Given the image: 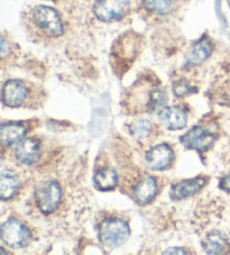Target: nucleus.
Wrapping results in <instances>:
<instances>
[{"label": "nucleus", "mask_w": 230, "mask_h": 255, "mask_svg": "<svg viewBox=\"0 0 230 255\" xmlns=\"http://www.w3.org/2000/svg\"><path fill=\"white\" fill-rule=\"evenodd\" d=\"M150 124L145 120H138L135 121L129 127V131L135 136V137L138 138H143V137H147V136L150 134Z\"/></svg>", "instance_id": "nucleus-20"}, {"label": "nucleus", "mask_w": 230, "mask_h": 255, "mask_svg": "<svg viewBox=\"0 0 230 255\" xmlns=\"http://www.w3.org/2000/svg\"><path fill=\"white\" fill-rule=\"evenodd\" d=\"M173 91H174V95L176 97H183V96L191 94V88H190L189 83L187 81L182 80V81H178L175 83L173 87Z\"/></svg>", "instance_id": "nucleus-21"}, {"label": "nucleus", "mask_w": 230, "mask_h": 255, "mask_svg": "<svg viewBox=\"0 0 230 255\" xmlns=\"http://www.w3.org/2000/svg\"><path fill=\"white\" fill-rule=\"evenodd\" d=\"M129 10L128 0H99L94 7L97 18L110 23L125 17Z\"/></svg>", "instance_id": "nucleus-5"}, {"label": "nucleus", "mask_w": 230, "mask_h": 255, "mask_svg": "<svg viewBox=\"0 0 230 255\" xmlns=\"http://www.w3.org/2000/svg\"><path fill=\"white\" fill-rule=\"evenodd\" d=\"M202 246L205 252L208 254H221L227 248V242L220 233L211 232L202 242Z\"/></svg>", "instance_id": "nucleus-16"}, {"label": "nucleus", "mask_w": 230, "mask_h": 255, "mask_svg": "<svg viewBox=\"0 0 230 255\" xmlns=\"http://www.w3.org/2000/svg\"><path fill=\"white\" fill-rule=\"evenodd\" d=\"M0 237L7 246L12 249H23L28 245L30 233L23 223L17 219H9L0 228Z\"/></svg>", "instance_id": "nucleus-4"}, {"label": "nucleus", "mask_w": 230, "mask_h": 255, "mask_svg": "<svg viewBox=\"0 0 230 255\" xmlns=\"http://www.w3.org/2000/svg\"><path fill=\"white\" fill-rule=\"evenodd\" d=\"M95 186L99 190L107 191L112 190L118 183V175L113 169H101L94 177Z\"/></svg>", "instance_id": "nucleus-15"}, {"label": "nucleus", "mask_w": 230, "mask_h": 255, "mask_svg": "<svg viewBox=\"0 0 230 255\" xmlns=\"http://www.w3.org/2000/svg\"><path fill=\"white\" fill-rule=\"evenodd\" d=\"M18 180L16 179L14 174H11L8 171L1 173V180H0V196L2 200L10 199L11 197L16 195L18 190Z\"/></svg>", "instance_id": "nucleus-17"}, {"label": "nucleus", "mask_w": 230, "mask_h": 255, "mask_svg": "<svg viewBox=\"0 0 230 255\" xmlns=\"http://www.w3.org/2000/svg\"><path fill=\"white\" fill-rule=\"evenodd\" d=\"M41 155V145L33 137L23 139L16 148V157L21 163L30 165L35 163Z\"/></svg>", "instance_id": "nucleus-11"}, {"label": "nucleus", "mask_w": 230, "mask_h": 255, "mask_svg": "<svg viewBox=\"0 0 230 255\" xmlns=\"http://www.w3.org/2000/svg\"><path fill=\"white\" fill-rule=\"evenodd\" d=\"M173 161V151L167 144H160L149 149L146 162L153 170H165Z\"/></svg>", "instance_id": "nucleus-7"}, {"label": "nucleus", "mask_w": 230, "mask_h": 255, "mask_svg": "<svg viewBox=\"0 0 230 255\" xmlns=\"http://www.w3.org/2000/svg\"><path fill=\"white\" fill-rule=\"evenodd\" d=\"M215 138V135L211 134L210 131H208L203 127L196 126L181 137V142L190 149L207 151L212 146Z\"/></svg>", "instance_id": "nucleus-6"}, {"label": "nucleus", "mask_w": 230, "mask_h": 255, "mask_svg": "<svg viewBox=\"0 0 230 255\" xmlns=\"http://www.w3.org/2000/svg\"><path fill=\"white\" fill-rule=\"evenodd\" d=\"M164 254H188L187 251H184V249H180V248H171L167 249Z\"/></svg>", "instance_id": "nucleus-23"}, {"label": "nucleus", "mask_w": 230, "mask_h": 255, "mask_svg": "<svg viewBox=\"0 0 230 255\" xmlns=\"http://www.w3.org/2000/svg\"><path fill=\"white\" fill-rule=\"evenodd\" d=\"M212 50H214V47H212V44L209 39L201 38L190 50L188 55L189 63L194 65L202 63L211 54Z\"/></svg>", "instance_id": "nucleus-14"}, {"label": "nucleus", "mask_w": 230, "mask_h": 255, "mask_svg": "<svg viewBox=\"0 0 230 255\" xmlns=\"http://www.w3.org/2000/svg\"><path fill=\"white\" fill-rule=\"evenodd\" d=\"M157 193V183L153 177L141 180L135 188V198L141 205L149 204Z\"/></svg>", "instance_id": "nucleus-12"}, {"label": "nucleus", "mask_w": 230, "mask_h": 255, "mask_svg": "<svg viewBox=\"0 0 230 255\" xmlns=\"http://www.w3.org/2000/svg\"><path fill=\"white\" fill-rule=\"evenodd\" d=\"M207 179L199 177L191 180H184L174 184L170 191V197L173 200H183L187 198L194 196L206 186Z\"/></svg>", "instance_id": "nucleus-8"}, {"label": "nucleus", "mask_w": 230, "mask_h": 255, "mask_svg": "<svg viewBox=\"0 0 230 255\" xmlns=\"http://www.w3.org/2000/svg\"><path fill=\"white\" fill-rule=\"evenodd\" d=\"M143 6L150 12L165 15L171 10L172 0H141Z\"/></svg>", "instance_id": "nucleus-18"}, {"label": "nucleus", "mask_w": 230, "mask_h": 255, "mask_svg": "<svg viewBox=\"0 0 230 255\" xmlns=\"http://www.w3.org/2000/svg\"><path fill=\"white\" fill-rule=\"evenodd\" d=\"M7 53V43L5 38H1V55L5 56Z\"/></svg>", "instance_id": "nucleus-24"}, {"label": "nucleus", "mask_w": 230, "mask_h": 255, "mask_svg": "<svg viewBox=\"0 0 230 255\" xmlns=\"http://www.w3.org/2000/svg\"><path fill=\"white\" fill-rule=\"evenodd\" d=\"M27 129L26 127L19 124H2L0 127V138L2 144L12 145L15 143H19L25 137Z\"/></svg>", "instance_id": "nucleus-13"}, {"label": "nucleus", "mask_w": 230, "mask_h": 255, "mask_svg": "<svg viewBox=\"0 0 230 255\" xmlns=\"http://www.w3.org/2000/svg\"><path fill=\"white\" fill-rule=\"evenodd\" d=\"M33 24L51 37H59L63 34V24L55 9L47 6H37L32 11Z\"/></svg>", "instance_id": "nucleus-2"}, {"label": "nucleus", "mask_w": 230, "mask_h": 255, "mask_svg": "<svg viewBox=\"0 0 230 255\" xmlns=\"http://www.w3.org/2000/svg\"><path fill=\"white\" fill-rule=\"evenodd\" d=\"M166 104V94L162 89H153L149 91V99L147 104V108L149 112H155L157 108L163 107Z\"/></svg>", "instance_id": "nucleus-19"}, {"label": "nucleus", "mask_w": 230, "mask_h": 255, "mask_svg": "<svg viewBox=\"0 0 230 255\" xmlns=\"http://www.w3.org/2000/svg\"><path fill=\"white\" fill-rule=\"evenodd\" d=\"M37 207L43 214H52L59 207L62 200V189L56 181L42 183L35 192Z\"/></svg>", "instance_id": "nucleus-3"}, {"label": "nucleus", "mask_w": 230, "mask_h": 255, "mask_svg": "<svg viewBox=\"0 0 230 255\" xmlns=\"http://www.w3.org/2000/svg\"><path fill=\"white\" fill-rule=\"evenodd\" d=\"M130 231L128 224L121 219L112 218L100 224L98 237L99 241L107 248L121 246L129 237Z\"/></svg>", "instance_id": "nucleus-1"}, {"label": "nucleus", "mask_w": 230, "mask_h": 255, "mask_svg": "<svg viewBox=\"0 0 230 255\" xmlns=\"http://www.w3.org/2000/svg\"><path fill=\"white\" fill-rule=\"evenodd\" d=\"M160 121L167 129L178 130L187 126L188 117L182 108L178 106L164 107L160 113Z\"/></svg>", "instance_id": "nucleus-10"}, {"label": "nucleus", "mask_w": 230, "mask_h": 255, "mask_svg": "<svg viewBox=\"0 0 230 255\" xmlns=\"http://www.w3.org/2000/svg\"><path fill=\"white\" fill-rule=\"evenodd\" d=\"M219 186L221 189H224V190L230 192V174H228L227 177H225L223 180H221Z\"/></svg>", "instance_id": "nucleus-22"}, {"label": "nucleus", "mask_w": 230, "mask_h": 255, "mask_svg": "<svg viewBox=\"0 0 230 255\" xmlns=\"http://www.w3.org/2000/svg\"><path fill=\"white\" fill-rule=\"evenodd\" d=\"M27 89L23 82L9 80L5 83L2 89V101L8 107H18L26 99Z\"/></svg>", "instance_id": "nucleus-9"}]
</instances>
